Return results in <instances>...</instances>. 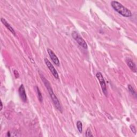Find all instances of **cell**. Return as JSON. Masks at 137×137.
I'll return each mask as SVG.
<instances>
[{
	"mask_svg": "<svg viewBox=\"0 0 137 137\" xmlns=\"http://www.w3.org/2000/svg\"><path fill=\"white\" fill-rule=\"evenodd\" d=\"M40 77H41V78L42 79V80L43 81V83H44L45 87L47 88L48 91V93L49 94V95L53 101V102L55 106V108L58 110L60 112L62 113V111H63V109H62V105L61 104H60L58 99H57V97L55 95V94H54L53 90V89L50 86V83H49V82L45 78V77H44V76L41 74V73H40Z\"/></svg>",
	"mask_w": 137,
	"mask_h": 137,
	"instance_id": "1",
	"label": "cell"
},
{
	"mask_svg": "<svg viewBox=\"0 0 137 137\" xmlns=\"http://www.w3.org/2000/svg\"><path fill=\"white\" fill-rule=\"evenodd\" d=\"M111 6L115 11L117 12L123 17H130L132 16V14L131 11L123 6L120 3L116 1H113L111 2Z\"/></svg>",
	"mask_w": 137,
	"mask_h": 137,
	"instance_id": "2",
	"label": "cell"
},
{
	"mask_svg": "<svg viewBox=\"0 0 137 137\" xmlns=\"http://www.w3.org/2000/svg\"><path fill=\"white\" fill-rule=\"evenodd\" d=\"M72 37L75 40V41L77 42L78 44L81 46L82 48L84 49H87L88 45L86 42V41L84 40V39L80 35V34L75 31H73L72 32Z\"/></svg>",
	"mask_w": 137,
	"mask_h": 137,
	"instance_id": "3",
	"label": "cell"
},
{
	"mask_svg": "<svg viewBox=\"0 0 137 137\" xmlns=\"http://www.w3.org/2000/svg\"><path fill=\"white\" fill-rule=\"evenodd\" d=\"M96 77L98 78V80L99 81V83L101 85V87L103 94H104V95L105 97H107L108 96L107 88H106V84H105V80L104 79V78L103 77V75L102 74V73L101 72H99L96 74Z\"/></svg>",
	"mask_w": 137,
	"mask_h": 137,
	"instance_id": "4",
	"label": "cell"
},
{
	"mask_svg": "<svg viewBox=\"0 0 137 137\" xmlns=\"http://www.w3.org/2000/svg\"><path fill=\"white\" fill-rule=\"evenodd\" d=\"M44 62H45V64H46L47 67L49 69V70L50 71V72H52V73L53 74V75H54V77L56 79H58L59 78L58 74L57 71L56 70L55 68H54V65L52 64V63L49 61V60L47 58H44Z\"/></svg>",
	"mask_w": 137,
	"mask_h": 137,
	"instance_id": "5",
	"label": "cell"
},
{
	"mask_svg": "<svg viewBox=\"0 0 137 137\" xmlns=\"http://www.w3.org/2000/svg\"><path fill=\"white\" fill-rule=\"evenodd\" d=\"M47 52L49 55L50 58H51V59L52 60V61L53 62V63L57 66H59L60 64V62H59V60L57 57V56L56 55V54L54 53V52L49 49L48 48L47 49Z\"/></svg>",
	"mask_w": 137,
	"mask_h": 137,
	"instance_id": "6",
	"label": "cell"
},
{
	"mask_svg": "<svg viewBox=\"0 0 137 137\" xmlns=\"http://www.w3.org/2000/svg\"><path fill=\"white\" fill-rule=\"evenodd\" d=\"M18 92H19V94L21 98V100L24 102H26L27 101V96H26L24 86L23 84L20 86L19 89H18Z\"/></svg>",
	"mask_w": 137,
	"mask_h": 137,
	"instance_id": "7",
	"label": "cell"
},
{
	"mask_svg": "<svg viewBox=\"0 0 137 137\" xmlns=\"http://www.w3.org/2000/svg\"><path fill=\"white\" fill-rule=\"evenodd\" d=\"M1 22L3 23V24L8 29H9V31L14 35L16 36V32H15L14 29L13 28V27L11 26V25L10 24H9L7 21L3 18H1Z\"/></svg>",
	"mask_w": 137,
	"mask_h": 137,
	"instance_id": "8",
	"label": "cell"
},
{
	"mask_svg": "<svg viewBox=\"0 0 137 137\" xmlns=\"http://www.w3.org/2000/svg\"><path fill=\"white\" fill-rule=\"evenodd\" d=\"M126 63L128 65V67L130 68V69L134 72H136V65L135 64V63L132 61L131 59H127L126 60Z\"/></svg>",
	"mask_w": 137,
	"mask_h": 137,
	"instance_id": "9",
	"label": "cell"
},
{
	"mask_svg": "<svg viewBox=\"0 0 137 137\" xmlns=\"http://www.w3.org/2000/svg\"><path fill=\"white\" fill-rule=\"evenodd\" d=\"M128 89H129V92H130V93H131L132 95L134 96L135 98H136V94L135 91L134 90V88H133V87H132L131 85H128Z\"/></svg>",
	"mask_w": 137,
	"mask_h": 137,
	"instance_id": "10",
	"label": "cell"
},
{
	"mask_svg": "<svg viewBox=\"0 0 137 137\" xmlns=\"http://www.w3.org/2000/svg\"><path fill=\"white\" fill-rule=\"evenodd\" d=\"M77 128L79 132V133H82L83 132V124L82 123V121H80V120L77 121Z\"/></svg>",
	"mask_w": 137,
	"mask_h": 137,
	"instance_id": "11",
	"label": "cell"
},
{
	"mask_svg": "<svg viewBox=\"0 0 137 137\" xmlns=\"http://www.w3.org/2000/svg\"><path fill=\"white\" fill-rule=\"evenodd\" d=\"M36 89H37V94H38L39 100L40 101V102H42V95L41 94V93L38 86H36Z\"/></svg>",
	"mask_w": 137,
	"mask_h": 137,
	"instance_id": "12",
	"label": "cell"
},
{
	"mask_svg": "<svg viewBox=\"0 0 137 137\" xmlns=\"http://www.w3.org/2000/svg\"><path fill=\"white\" fill-rule=\"evenodd\" d=\"M85 136H93V135L92 134V132H91V130L89 128H88L86 132V133H85Z\"/></svg>",
	"mask_w": 137,
	"mask_h": 137,
	"instance_id": "13",
	"label": "cell"
},
{
	"mask_svg": "<svg viewBox=\"0 0 137 137\" xmlns=\"http://www.w3.org/2000/svg\"><path fill=\"white\" fill-rule=\"evenodd\" d=\"M13 72H14V76H15V77H16V78H18L19 76V74L18 72L16 70H14L13 71Z\"/></svg>",
	"mask_w": 137,
	"mask_h": 137,
	"instance_id": "14",
	"label": "cell"
},
{
	"mask_svg": "<svg viewBox=\"0 0 137 137\" xmlns=\"http://www.w3.org/2000/svg\"><path fill=\"white\" fill-rule=\"evenodd\" d=\"M130 128H131V130H132V131L134 133H136V129H135V128L134 125H130Z\"/></svg>",
	"mask_w": 137,
	"mask_h": 137,
	"instance_id": "15",
	"label": "cell"
},
{
	"mask_svg": "<svg viewBox=\"0 0 137 137\" xmlns=\"http://www.w3.org/2000/svg\"><path fill=\"white\" fill-rule=\"evenodd\" d=\"M2 108H3V104H2V101H1V110H2Z\"/></svg>",
	"mask_w": 137,
	"mask_h": 137,
	"instance_id": "16",
	"label": "cell"
}]
</instances>
